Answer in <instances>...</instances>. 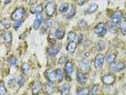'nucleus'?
I'll return each instance as SVG.
<instances>
[{
  "instance_id": "obj_1",
  "label": "nucleus",
  "mask_w": 126,
  "mask_h": 95,
  "mask_svg": "<svg viewBox=\"0 0 126 95\" xmlns=\"http://www.w3.org/2000/svg\"><path fill=\"white\" fill-rule=\"evenodd\" d=\"M25 13V10L22 8L17 9L11 15V19L13 21H17L22 19Z\"/></svg>"
},
{
  "instance_id": "obj_2",
  "label": "nucleus",
  "mask_w": 126,
  "mask_h": 95,
  "mask_svg": "<svg viewBox=\"0 0 126 95\" xmlns=\"http://www.w3.org/2000/svg\"><path fill=\"white\" fill-rule=\"evenodd\" d=\"M95 31L99 37H103L107 32L106 26L104 23L100 22L95 27Z\"/></svg>"
},
{
  "instance_id": "obj_3",
  "label": "nucleus",
  "mask_w": 126,
  "mask_h": 95,
  "mask_svg": "<svg viewBox=\"0 0 126 95\" xmlns=\"http://www.w3.org/2000/svg\"><path fill=\"white\" fill-rule=\"evenodd\" d=\"M46 12L48 16L51 17L52 16L54 13H55L57 5L55 2L50 1L48 2L46 6Z\"/></svg>"
},
{
  "instance_id": "obj_4",
  "label": "nucleus",
  "mask_w": 126,
  "mask_h": 95,
  "mask_svg": "<svg viewBox=\"0 0 126 95\" xmlns=\"http://www.w3.org/2000/svg\"><path fill=\"white\" fill-rule=\"evenodd\" d=\"M46 78L51 82H54L57 80L56 71L52 69L47 70L45 73Z\"/></svg>"
},
{
  "instance_id": "obj_5",
  "label": "nucleus",
  "mask_w": 126,
  "mask_h": 95,
  "mask_svg": "<svg viewBox=\"0 0 126 95\" xmlns=\"http://www.w3.org/2000/svg\"><path fill=\"white\" fill-rule=\"evenodd\" d=\"M115 76L113 74L110 73L103 76L102 78V81L107 85H111L115 81Z\"/></svg>"
},
{
  "instance_id": "obj_6",
  "label": "nucleus",
  "mask_w": 126,
  "mask_h": 95,
  "mask_svg": "<svg viewBox=\"0 0 126 95\" xmlns=\"http://www.w3.org/2000/svg\"><path fill=\"white\" fill-rule=\"evenodd\" d=\"M104 61V56L102 54H98L95 57L94 61L95 68L97 70L102 68Z\"/></svg>"
},
{
  "instance_id": "obj_7",
  "label": "nucleus",
  "mask_w": 126,
  "mask_h": 95,
  "mask_svg": "<svg viewBox=\"0 0 126 95\" xmlns=\"http://www.w3.org/2000/svg\"><path fill=\"white\" fill-rule=\"evenodd\" d=\"M125 64L123 62H119L117 63H112L110 66V69L115 72H119L125 68Z\"/></svg>"
},
{
  "instance_id": "obj_8",
  "label": "nucleus",
  "mask_w": 126,
  "mask_h": 95,
  "mask_svg": "<svg viewBox=\"0 0 126 95\" xmlns=\"http://www.w3.org/2000/svg\"><path fill=\"white\" fill-rule=\"evenodd\" d=\"M122 18V13L118 11L113 13L111 16V22L114 24L119 23Z\"/></svg>"
},
{
  "instance_id": "obj_9",
  "label": "nucleus",
  "mask_w": 126,
  "mask_h": 95,
  "mask_svg": "<svg viewBox=\"0 0 126 95\" xmlns=\"http://www.w3.org/2000/svg\"><path fill=\"white\" fill-rule=\"evenodd\" d=\"M62 47V45L61 43H59L56 46L51 48L48 50L49 54L53 57H55L59 53V51H60Z\"/></svg>"
},
{
  "instance_id": "obj_10",
  "label": "nucleus",
  "mask_w": 126,
  "mask_h": 95,
  "mask_svg": "<svg viewBox=\"0 0 126 95\" xmlns=\"http://www.w3.org/2000/svg\"><path fill=\"white\" fill-rule=\"evenodd\" d=\"M42 21V16L40 13H38L36 19L33 23V28L35 30H38L40 26Z\"/></svg>"
},
{
  "instance_id": "obj_11",
  "label": "nucleus",
  "mask_w": 126,
  "mask_h": 95,
  "mask_svg": "<svg viewBox=\"0 0 126 95\" xmlns=\"http://www.w3.org/2000/svg\"><path fill=\"white\" fill-rule=\"evenodd\" d=\"M73 71L74 67L73 64L69 61L67 62L65 66V72L66 76H70L73 72Z\"/></svg>"
},
{
  "instance_id": "obj_12",
  "label": "nucleus",
  "mask_w": 126,
  "mask_h": 95,
  "mask_svg": "<svg viewBox=\"0 0 126 95\" xmlns=\"http://www.w3.org/2000/svg\"><path fill=\"white\" fill-rule=\"evenodd\" d=\"M76 78L78 82L82 85H84L87 82V77L82 72H78L76 75Z\"/></svg>"
},
{
  "instance_id": "obj_13",
  "label": "nucleus",
  "mask_w": 126,
  "mask_h": 95,
  "mask_svg": "<svg viewBox=\"0 0 126 95\" xmlns=\"http://www.w3.org/2000/svg\"><path fill=\"white\" fill-rule=\"evenodd\" d=\"M71 89V86L69 83H66L63 84L60 89V92L62 95H68Z\"/></svg>"
},
{
  "instance_id": "obj_14",
  "label": "nucleus",
  "mask_w": 126,
  "mask_h": 95,
  "mask_svg": "<svg viewBox=\"0 0 126 95\" xmlns=\"http://www.w3.org/2000/svg\"><path fill=\"white\" fill-rule=\"evenodd\" d=\"M30 11L32 14L40 13L43 12V8L41 5H34L31 7Z\"/></svg>"
},
{
  "instance_id": "obj_15",
  "label": "nucleus",
  "mask_w": 126,
  "mask_h": 95,
  "mask_svg": "<svg viewBox=\"0 0 126 95\" xmlns=\"http://www.w3.org/2000/svg\"><path fill=\"white\" fill-rule=\"evenodd\" d=\"M55 90V86L53 82L48 83L45 86V90L48 94H52Z\"/></svg>"
},
{
  "instance_id": "obj_16",
  "label": "nucleus",
  "mask_w": 126,
  "mask_h": 95,
  "mask_svg": "<svg viewBox=\"0 0 126 95\" xmlns=\"http://www.w3.org/2000/svg\"><path fill=\"white\" fill-rule=\"evenodd\" d=\"M78 26L79 29L81 31L85 30L88 26L87 22L84 19H81L78 21Z\"/></svg>"
},
{
  "instance_id": "obj_17",
  "label": "nucleus",
  "mask_w": 126,
  "mask_h": 95,
  "mask_svg": "<svg viewBox=\"0 0 126 95\" xmlns=\"http://www.w3.org/2000/svg\"><path fill=\"white\" fill-rule=\"evenodd\" d=\"M55 36L58 39H62L64 36V31L62 28H58L55 32Z\"/></svg>"
},
{
  "instance_id": "obj_18",
  "label": "nucleus",
  "mask_w": 126,
  "mask_h": 95,
  "mask_svg": "<svg viewBox=\"0 0 126 95\" xmlns=\"http://www.w3.org/2000/svg\"><path fill=\"white\" fill-rule=\"evenodd\" d=\"M81 66L82 69L85 71H88L90 70V65L89 61L87 59L82 60L81 63Z\"/></svg>"
},
{
  "instance_id": "obj_19",
  "label": "nucleus",
  "mask_w": 126,
  "mask_h": 95,
  "mask_svg": "<svg viewBox=\"0 0 126 95\" xmlns=\"http://www.w3.org/2000/svg\"><path fill=\"white\" fill-rule=\"evenodd\" d=\"M98 9V6L97 4H96V3H93L92 4L87 10V13L88 14H93L94 13H95L97 10Z\"/></svg>"
},
{
  "instance_id": "obj_20",
  "label": "nucleus",
  "mask_w": 126,
  "mask_h": 95,
  "mask_svg": "<svg viewBox=\"0 0 126 95\" xmlns=\"http://www.w3.org/2000/svg\"><path fill=\"white\" fill-rule=\"evenodd\" d=\"M56 78L57 82H61L63 79V73L62 70L60 69H57L56 70Z\"/></svg>"
},
{
  "instance_id": "obj_21",
  "label": "nucleus",
  "mask_w": 126,
  "mask_h": 95,
  "mask_svg": "<svg viewBox=\"0 0 126 95\" xmlns=\"http://www.w3.org/2000/svg\"><path fill=\"white\" fill-rule=\"evenodd\" d=\"M76 48V43L75 41L70 42L67 46V50L70 52H74Z\"/></svg>"
},
{
  "instance_id": "obj_22",
  "label": "nucleus",
  "mask_w": 126,
  "mask_h": 95,
  "mask_svg": "<svg viewBox=\"0 0 126 95\" xmlns=\"http://www.w3.org/2000/svg\"><path fill=\"white\" fill-rule=\"evenodd\" d=\"M41 84L40 82L37 83L33 87L32 89V93L34 95H37L38 93L41 88Z\"/></svg>"
},
{
  "instance_id": "obj_23",
  "label": "nucleus",
  "mask_w": 126,
  "mask_h": 95,
  "mask_svg": "<svg viewBox=\"0 0 126 95\" xmlns=\"http://www.w3.org/2000/svg\"><path fill=\"white\" fill-rule=\"evenodd\" d=\"M116 58V55L112 53L109 54L106 58V61L108 63L111 64L113 63Z\"/></svg>"
},
{
  "instance_id": "obj_24",
  "label": "nucleus",
  "mask_w": 126,
  "mask_h": 95,
  "mask_svg": "<svg viewBox=\"0 0 126 95\" xmlns=\"http://www.w3.org/2000/svg\"><path fill=\"white\" fill-rule=\"evenodd\" d=\"M76 94L77 95H87L89 94V89L87 88H83L80 89H79L77 92Z\"/></svg>"
},
{
  "instance_id": "obj_25",
  "label": "nucleus",
  "mask_w": 126,
  "mask_h": 95,
  "mask_svg": "<svg viewBox=\"0 0 126 95\" xmlns=\"http://www.w3.org/2000/svg\"><path fill=\"white\" fill-rule=\"evenodd\" d=\"M69 9V5L67 3H64L62 4L59 8V10L61 13H66Z\"/></svg>"
},
{
  "instance_id": "obj_26",
  "label": "nucleus",
  "mask_w": 126,
  "mask_h": 95,
  "mask_svg": "<svg viewBox=\"0 0 126 95\" xmlns=\"http://www.w3.org/2000/svg\"><path fill=\"white\" fill-rule=\"evenodd\" d=\"M4 40L7 43L11 42L12 39V33L10 32H6L4 36Z\"/></svg>"
},
{
  "instance_id": "obj_27",
  "label": "nucleus",
  "mask_w": 126,
  "mask_h": 95,
  "mask_svg": "<svg viewBox=\"0 0 126 95\" xmlns=\"http://www.w3.org/2000/svg\"><path fill=\"white\" fill-rule=\"evenodd\" d=\"M7 91L4 86V83L1 82L0 83V95H4L6 94Z\"/></svg>"
},
{
  "instance_id": "obj_28",
  "label": "nucleus",
  "mask_w": 126,
  "mask_h": 95,
  "mask_svg": "<svg viewBox=\"0 0 126 95\" xmlns=\"http://www.w3.org/2000/svg\"><path fill=\"white\" fill-rule=\"evenodd\" d=\"M76 37V34L74 32H70L67 35V40L70 42L73 41Z\"/></svg>"
},
{
  "instance_id": "obj_29",
  "label": "nucleus",
  "mask_w": 126,
  "mask_h": 95,
  "mask_svg": "<svg viewBox=\"0 0 126 95\" xmlns=\"http://www.w3.org/2000/svg\"><path fill=\"white\" fill-rule=\"evenodd\" d=\"M76 8L73 7L70 11L69 13L67 15V19H71L73 18L75 15H76Z\"/></svg>"
},
{
  "instance_id": "obj_30",
  "label": "nucleus",
  "mask_w": 126,
  "mask_h": 95,
  "mask_svg": "<svg viewBox=\"0 0 126 95\" xmlns=\"http://www.w3.org/2000/svg\"><path fill=\"white\" fill-rule=\"evenodd\" d=\"M120 29L122 34L126 36V22H123L121 23L120 26Z\"/></svg>"
},
{
  "instance_id": "obj_31",
  "label": "nucleus",
  "mask_w": 126,
  "mask_h": 95,
  "mask_svg": "<svg viewBox=\"0 0 126 95\" xmlns=\"http://www.w3.org/2000/svg\"><path fill=\"white\" fill-rule=\"evenodd\" d=\"M2 24L6 29H9L11 26V23L10 20L7 19H4L2 21Z\"/></svg>"
},
{
  "instance_id": "obj_32",
  "label": "nucleus",
  "mask_w": 126,
  "mask_h": 95,
  "mask_svg": "<svg viewBox=\"0 0 126 95\" xmlns=\"http://www.w3.org/2000/svg\"><path fill=\"white\" fill-rule=\"evenodd\" d=\"M16 84V80L15 78H12L10 79L8 81V86L10 88H13L15 87Z\"/></svg>"
},
{
  "instance_id": "obj_33",
  "label": "nucleus",
  "mask_w": 126,
  "mask_h": 95,
  "mask_svg": "<svg viewBox=\"0 0 126 95\" xmlns=\"http://www.w3.org/2000/svg\"><path fill=\"white\" fill-rule=\"evenodd\" d=\"M99 90V86L97 85H94L92 89V95H97Z\"/></svg>"
},
{
  "instance_id": "obj_34",
  "label": "nucleus",
  "mask_w": 126,
  "mask_h": 95,
  "mask_svg": "<svg viewBox=\"0 0 126 95\" xmlns=\"http://www.w3.org/2000/svg\"><path fill=\"white\" fill-rule=\"evenodd\" d=\"M30 69V66L28 64L25 63L23 64L22 66V71L23 73H26Z\"/></svg>"
},
{
  "instance_id": "obj_35",
  "label": "nucleus",
  "mask_w": 126,
  "mask_h": 95,
  "mask_svg": "<svg viewBox=\"0 0 126 95\" xmlns=\"http://www.w3.org/2000/svg\"><path fill=\"white\" fill-rule=\"evenodd\" d=\"M18 62V60L17 58L14 57H12L10 59V63L11 65H13V66H16Z\"/></svg>"
},
{
  "instance_id": "obj_36",
  "label": "nucleus",
  "mask_w": 126,
  "mask_h": 95,
  "mask_svg": "<svg viewBox=\"0 0 126 95\" xmlns=\"http://www.w3.org/2000/svg\"><path fill=\"white\" fill-rule=\"evenodd\" d=\"M22 21L21 20H17L15 23L14 24V29L15 31H17L19 28H20V27L21 25L22 24Z\"/></svg>"
},
{
  "instance_id": "obj_37",
  "label": "nucleus",
  "mask_w": 126,
  "mask_h": 95,
  "mask_svg": "<svg viewBox=\"0 0 126 95\" xmlns=\"http://www.w3.org/2000/svg\"><path fill=\"white\" fill-rule=\"evenodd\" d=\"M115 24H113L111 25L109 27V30L110 32H111V33H116V32L117 31V28L116 27V26L115 25Z\"/></svg>"
},
{
  "instance_id": "obj_38",
  "label": "nucleus",
  "mask_w": 126,
  "mask_h": 95,
  "mask_svg": "<svg viewBox=\"0 0 126 95\" xmlns=\"http://www.w3.org/2000/svg\"><path fill=\"white\" fill-rule=\"evenodd\" d=\"M98 48L99 51H104L105 49V44L103 42H100L98 46Z\"/></svg>"
},
{
  "instance_id": "obj_39",
  "label": "nucleus",
  "mask_w": 126,
  "mask_h": 95,
  "mask_svg": "<svg viewBox=\"0 0 126 95\" xmlns=\"http://www.w3.org/2000/svg\"><path fill=\"white\" fill-rule=\"evenodd\" d=\"M66 57L62 56V57H60L59 60H58V63L60 64H63L64 63L66 62Z\"/></svg>"
},
{
  "instance_id": "obj_40",
  "label": "nucleus",
  "mask_w": 126,
  "mask_h": 95,
  "mask_svg": "<svg viewBox=\"0 0 126 95\" xmlns=\"http://www.w3.org/2000/svg\"><path fill=\"white\" fill-rule=\"evenodd\" d=\"M82 39H83V36L82 34H80L78 37V40H77L78 43H79V44L81 43L82 41Z\"/></svg>"
},
{
  "instance_id": "obj_41",
  "label": "nucleus",
  "mask_w": 126,
  "mask_h": 95,
  "mask_svg": "<svg viewBox=\"0 0 126 95\" xmlns=\"http://www.w3.org/2000/svg\"><path fill=\"white\" fill-rule=\"evenodd\" d=\"M85 1H86V0H77L78 3L80 6L83 5L85 3Z\"/></svg>"
},
{
  "instance_id": "obj_42",
  "label": "nucleus",
  "mask_w": 126,
  "mask_h": 95,
  "mask_svg": "<svg viewBox=\"0 0 126 95\" xmlns=\"http://www.w3.org/2000/svg\"><path fill=\"white\" fill-rule=\"evenodd\" d=\"M19 84H23V83H24V79L22 78L19 80Z\"/></svg>"
},
{
  "instance_id": "obj_43",
  "label": "nucleus",
  "mask_w": 126,
  "mask_h": 95,
  "mask_svg": "<svg viewBox=\"0 0 126 95\" xmlns=\"http://www.w3.org/2000/svg\"><path fill=\"white\" fill-rule=\"evenodd\" d=\"M11 1H12V0H5V1L6 4H9V3H10Z\"/></svg>"
},
{
  "instance_id": "obj_44",
  "label": "nucleus",
  "mask_w": 126,
  "mask_h": 95,
  "mask_svg": "<svg viewBox=\"0 0 126 95\" xmlns=\"http://www.w3.org/2000/svg\"><path fill=\"white\" fill-rule=\"evenodd\" d=\"M124 19H125V21L126 22V13H125V15H124Z\"/></svg>"
},
{
  "instance_id": "obj_45",
  "label": "nucleus",
  "mask_w": 126,
  "mask_h": 95,
  "mask_svg": "<svg viewBox=\"0 0 126 95\" xmlns=\"http://www.w3.org/2000/svg\"><path fill=\"white\" fill-rule=\"evenodd\" d=\"M46 0L47 1V0Z\"/></svg>"
}]
</instances>
